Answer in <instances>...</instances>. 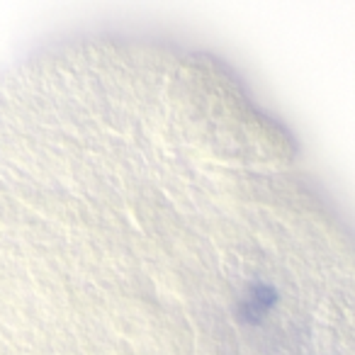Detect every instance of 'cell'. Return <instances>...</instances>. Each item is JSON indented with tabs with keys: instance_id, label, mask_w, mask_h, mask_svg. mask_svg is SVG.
I'll return each mask as SVG.
<instances>
[{
	"instance_id": "cell-1",
	"label": "cell",
	"mask_w": 355,
	"mask_h": 355,
	"mask_svg": "<svg viewBox=\"0 0 355 355\" xmlns=\"http://www.w3.org/2000/svg\"><path fill=\"white\" fill-rule=\"evenodd\" d=\"M278 299H280V294L273 285L265 283V280H253V283L243 290L241 299H239V304H236V319L246 326L261 324V321L275 309Z\"/></svg>"
}]
</instances>
